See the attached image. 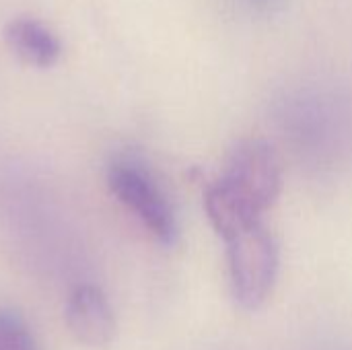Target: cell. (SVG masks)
I'll return each mask as SVG.
<instances>
[{
	"mask_svg": "<svg viewBox=\"0 0 352 350\" xmlns=\"http://www.w3.org/2000/svg\"><path fill=\"white\" fill-rule=\"evenodd\" d=\"M107 184L113 196L159 243L173 245L177 241L173 206L144 161L132 155L116 157L107 167Z\"/></svg>",
	"mask_w": 352,
	"mask_h": 350,
	"instance_id": "4",
	"label": "cell"
},
{
	"mask_svg": "<svg viewBox=\"0 0 352 350\" xmlns=\"http://www.w3.org/2000/svg\"><path fill=\"white\" fill-rule=\"evenodd\" d=\"M283 190V161L260 138L241 140L229 155L225 171L206 188L204 208L221 239L262 223Z\"/></svg>",
	"mask_w": 352,
	"mask_h": 350,
	"instance_id": "1",
	"label": "cell"
},
{
	"mask_svg": "<svg viewBox=\"0 0 352 350\" xmlns=\"http://www.w3.org/2000/svg\"><path fill=\"white\" fill-rule=\"evenodd\" d=\"M280 122L299 153L316 161L338 157L351 140V111L324 91H299L283 101Z\"/></svg>",
	"mask_w": 352,
	"mask_h": 350,
	"instance_id": "2",
	"label": "cell"
},
{
	"mask_svg": "<svg viewBox=\"0 0 352 350\" xmlns=\"http://www.w3.org/2000/svg\"><path fill=\"white\" fill-rule=\"evenodd\" d=\"M258 12H274L283 6L285 0H245Z\"/></svg>",
	"mask_w": 352,
	"mask_h": 350,
	"instance_id": "8",
	"label": "cell"
},
{
	"mask_svg": "<svg viewBox=\"0 0 352 350\" xmlns=\"http://www.w3.org/2000/svg\"><path fill=\"white\" fill-rule=\"evenodd\" d=\"M64 320L70 334L89 349H105L116 338L111 305L95 285H80L70 293Z\"/></svg>",
	"mask_w": 352,
	"mask_h": 350,
	"instance_id": "5",
	"label": "cell"
},
{
	"mask_svg": "<svg viewBox=\"0 0 352 350\" xmlns=\"http://www.w3.org/2000/svg\"><path fill=\"white\" fill-rule=\"evenodd\" d=\"M225 241L229 289L237 307L245 311L260 309L274 291L280 254L274 235L264 221L237 231Z\"/></svg>",
	"mask_w": 352,
	"mask_h": 350,
	"instance_id": "3",
	"label": "cell"
},
{
	"mask_svg": "<svg viewBox=\"0 0 352 350\" xmlns=\"http://www.w3.org/2000/svg\"><path fill=\"white\" fill-rule=\"evenodd\" d=\"M0 350H39L16 311L0 309Z\"/></svg>",
	"mask_w": 352,
	"mask_h": 350,
	"instance_id": "7",
	"label": "cell"
},
{
	"mask_svg": "<svg viewBox=\"0 0 352 350\" xmlns=\"http://www.w3.org/2000/svg\"><path fill=\"white\" fill-rule=\"evenodd\" d=\"M4 39L12 54L35 68H50L60 60L62 43L56 33L41 21L31 17H16L4 29Z\"/></svg>",
	"mask_w": 352,
	"mask_h": 350,
	"instance_id": "6",
	"label": "cell"
}]
</instances>
